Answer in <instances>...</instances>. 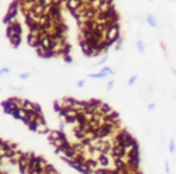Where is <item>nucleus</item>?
Instances as JSON below:
<instances>
[{
    "instance_id": "1",
    "label": "nucleus",
    "mask_w": 176,
    "mask_h": 174,
    "mask_svg": "<svg viewBox=\"0 0 176 174\" xmlns=\"http://www.w3.org/2000/svg\"><path fill=\"white\" fill-rule=\"evenodd\" d=\"M119 38H120L119 24H117V23L109 24V25H108V29H107V33H105V39L113 44V43H115Z\"/></svg>"
},
{
    "instance_id": "2",
    "label": "nucleus",
    "mask_w": 176,
    "mask_h": 174,
    "mask_svg": "<svg viewBox=\"0 0 176 174\" xmlns=\"http://www.w3.org/2000/svg\"><path fill=\"white\" fill-rule=\"evenodd\" d=\"M19 5H20V4H19V0H14V1L10 5V7H8V10H7V15L11 17L12 23H14V19H16V17H17V14H18V6H19Z\"/></svg>"
},
{
    "instance_id": "3",
    "label": "nucleus",
    "mask_w": 176,
    "mask_h": 174,
    "mask_svg": "<svg viewBox=\"0 0 176 174\" xmlns=\"http://www.w3.org/2000/svg\"><path fill=\"white\" fill-rule=\"evenodd\" d=\"M110 154H107V153H101V155L98 156V162H99V166L101 167H104V168H108L111 163V160H110Z\"/></svg>"
},
{
    "instance_id": "4",
    "label": "nucleus",
    "mask_w": 176,
    "mask_h": 174,
    "mask_svg": "<svg viewBox=\"0 0 176 174\" xmlns=\"http://www.w3.org/2000/svg\"><path fill=\"white\" fill-rule=\"evenodd\" d=\"M18 167H19V172L20 173H26V169L29 168V159H26L24 155L20 156L18 159Z\"/></svg>"
},
{
    "instance_id": "5",
    "label": "nucleus",
    "mask_w": 176,
    "mask_h": 174,
    "mask_svg": "<svg viewBox=\"0 0 176 174\" xmlns=\"http://www.w3.org/2000/svg\"><path fill=\"white\" fill-rule=\"evenodd\" d=\"M85 164H86V167H87V168H90L91 170H93V169H97V168H98L99 162H98V160H97V159L87 157V160H86ZM93 172H95V170H93Z\"/></svg>"
},
{
    "instance_id": "6",
    "label": "nucleus",
    "mask_w": 176,
    "mask_h": 174,
    "mask_svg": "<svg viewBox=\"0 0 176 174\" xmlns=\"http://www.w3.org/2000/svg\"><path fill=\"white\" fill-rule=\"evenodd\" d=\"M10 42H11V44H12L14 48H17V46L20 44V42H22V37H20V35H19V33H14V35L10 38Z\"/></svg>"
},
{
    "instance_id": "7",
    "label": "nucleus",
    "mask_w": 176,
    "mask_h": 174,
    "mask_svg": "<svg viewBox=\"0 0 176 174\" xmlns=\"http://www.w3.org/2000/svg\"><path fill=\"white\" fill-rule=\"evenodd\" d=\"M80 4H81L80 0H67L66 6H67L68 10H75V8H78V6Z\"/></svg>"
},
{
    "instance_id": "8",
    "label": "nucleus",
    "mask_w": 176,
    "mask_h": 174,
    "mask_svg": "<svg viewBox=\"0 0 176 174\" xmlns=\"http://www.w3.org/2000/svg\"><path fill=\"white\" fill-rule=\"evenodd\" d=\"M28 128H29V130L30 131H32V132H36V131H38V128H40V124L34 119V120H31L29 124H28Z\"/></svg>"
},
{
    "instance_id": "9",
    "label": "nucleus",
    "mask_w": 176,
    "mask_h": 174,
    "mask_svg": "<svg viewBox=\"0 0 176 174\" xmlns=\"http://www.w3.org/2000/svg\"><path fill=\"white\" fill-rule=\"evenodd\" d=\"M108 75H110V74H108V73H105V72H99V73H97V74H90L89 75V77H92V79H105Z\"/></svg>"
},
{
    "instance_id": "10",
    "label": "nucleus",
    "mask_w": 176,
    "mask_h": 174,
    "mask_svg": "<svg viewBox=\"0 0 176 174\" xmlns=\"http://www.w3.org/2000/svg\"><path fill=\"white\" fill-rule=\"evenodd\" d=\"M146 20H147V23H148V25H150L151 27H156V26H157V20H156V18H154L152 14H148Z\"/></svg>"
},
{
    "instance_id": "11",
    "label": "nucleus",
    "mask_w": 176,
    "mask_h": 174,
    "mask_svg": "<svg viewBox=\"0 0 176 174\" xmlns=\"http://www.w3.org/2000/svg\"><path fill=\"white\" fill-rule=\"evenodd\" d=\"M11 25L13 26L14 33H19V35H22V26H20L19 23H11Z\"/></svg>"
},
{
    "instance_id": "12",
    "label": "nucleus",
    "mask_w": 176,
    "mask_h": 174,
    "mask_svg": "<svg viewBox=\"0 0 176 174\" xmlns=\"http://www.w3.org/2000/svg\"><path fill=\"white\" fill-rule=\"evenodd\" d=\"M13 35H14V30H13V26L10 24V25L7 26V29H6V36H7L8 38H11Z\"/></svg>"
},
{
    "instance_id": "13",
    "label": "nucleus",
    "mask_w": 176,
    "mask_h": 174,
    "mask_svg": "<svg viewBox=\"0 0 176 174\" xmlns=\"http://www.w3.org/2000/svg\"><path fill=\"white\" fill-rule=\"evenodd\" d=\"M136 50L139 52H144L145 51V45H144V42L142 41H138L136 42Z\"/></svg>"
},
{
    "instance_id": "14",
    "label": "nucleus",
    "mask_w": 176,
    "mask_h": 174,
    "mask_svg": "<svg viewBox=\"0 0 176 174\" xmlns=\"http://www.w3.org/2000/svg\"><path fill=\"white\" fill-rule=\"evenodd\" d=\"M65 120H66V123H68V124H74V123H77L75 116H66V117H65Z\"/></svg>"
},
{
    "instance_id": "15",
    "label": "nucleus",
    "mask_w": 176,
    "mask_h": 174,
    "mask_svg": "<svg viewBox=\"0 0 176 174\" xmlns=\"http://www.w3.org/2000/svg\"><path fill=\"white\" fill-rule=\"evenodd\" d=\"M44 170H45V173H57V170H56V169H55L51 164H49V163H47V164H45Z\"/></svg>"
},
{
    "instance_id": "16",
    "label": "nucleus",
    "mask_w": 176,
    "mask_h": 174,
    "mask_svg": "<svg viewBox=\"0 0 176 174\" xmlns=\"http://www.w3.org/2000/svg\"><path fill=\"white\" fill-rule=\"evenodd\" d=\"M136 80H138V76H136V75H132V76L129 77V80H128V86H133V85L135 83Z\"/></svg>"
},
{
    "instance_id": "17",
    "label": "nucleus",
    "mask_w": 176,
    "mask_h": 174,
    "mask_svg": "<svg viewBox=\"0 0 176 174\" xmlns=\"http://www.w3.org/2000/svg\"><path fill=\"white\" fill-rule=\"evenodd\" d=\"M57 138H60L62 141H66V135L63 133V130H59L57 131Z\"/></svg>"
},
{
    "instance_id": "18",
    "label": "nucleus",
    "mask_w": 176,
    "mask_h": 174,
    "mask_svg": "<svg viewBox=\"0 0 176 174\" xmlns=\"http://www.w3.org/2000/svg\"><path fill=\"white\" fill-rule=\"evenodd\" d=\"M114 85H115V81L114 80H110L108 82V85H107V91H111L114 88Z\"/></svg>"
},
{
    "instance_id": "19",
    "label": "nucleus",
    "mask_w": 176,
    "mask_h": 174,
    "mask_svg": "<svg viewBox=\"0 0 176 174\" xmlns=\"http://www.w3.org/2000/svg\"><path fill=\"white\" fill-rule=\"evenodd\" d=\"M62 108V106L60 105V102L59 101H56V102H54V110H55V112H60V110Z\"/></svg>"
},
{
    "instance_id": "20",
    "label": "nucleus",
    "mask_w": 176,
    "mask_h": 174,
    "mask_svg": "<svg viewBox=\"0 0 176 174\" xmlns=\"http://www.w3.org/2000/svg\"><path fill=\"white\" fill-rule=\"evenodd\" d=\"M34 110L36 111L37 114H42V110H41V107H40L38 104H34Z\"/></svg>"
},
{
    "instance_id": "21",
    "label": "nucleus",
    "mask_w": 176,
    "mask_h": 174,
    "mask_svg": "<svg viewBox=\"0 0 176 174\" xmlns=\"http://www.w3.org/2000/svg\"><path fill=\"white\" fill-rule=\"evenodd\" d=\"M169 150H170V153H174L175 151V142L171 139L170 141V143H169Z\"/></svg>"
},
{
    "instance_id": "22",
    "label": "nucleus",
    "mask_w": 176,
    "mask_h": 174,
    "mask_svg": "<svg viewBox=\"0 0 176 174\" xmlns=\"http://www.w3.org/2000/svg\"><path fill=\"white\" fill-rule=\"evenodd\" d=\"M10 73V69L8 68H6V67H4V68H1L0 69V76L1 75H4V74H8Z\"/></svg>"
},
{
    "instance_id": "23",
    "label": "nucleus",
    "mask_w": 176,
    "mask_h": 174,
    "mask_svg": "<svg viewBox=\"0 0 176 174\" xmlns=\"http://www.w3.org/2000/svg\"><path fill=\"white\" fill-rule=\"evenodd\" d=\"M29 76H30V74H29V73H23V74H20V75H19V77H20L22 80H26Z\"/></svg>"
},
{
    "instance_id": "24",
    "label": "nucleus",
    "mask_w": 176,
    "mask_h": 174,
    "mask_svg": "<svg viewBox=\"0 0 176 174\" xmlns=\"http://www.w3.org/2000/svg\"><path fill=\"white\" fill-rule=\"evenodd\" d=\"M84 85H85V80H79V81L77 82V87H79V88L84 87Z\"/></svg>"
},
{
    "instance_id": "25",
    "label": "nucleus",
    "mask_w": 176,
    "mask_h": 174,
    "mask_svg": "<svg viewBox=\"0 0 176 174\" xmlns=\"http://www.w3.org/2000/svg\"><path fill=\"white\" fill-rule=\"evenodd\" d=\"M107 61H108V56H104V57H103V58H102V60H101L97 64H103V63H104V62H107Z\"/></svg>"
},
{
    "instance_id": "26",
    "label": "nucleus",
    "mask_w": 176,
    "mask_h": 174,
    "mask_svg": "<svg viewBox=\"0 0 176 174\" xmlns=\"http://www.w3.org/2000/svg\"><path fill=\"white\" fill-rule=\"evenodd\" d=\"M17 148H18V144H17V143H11V149L16 150Z\"/></svg>"
},
{
    "instance_id": "27",
    "label": "nucleus",
    "mask_w": 176,
    "mask_h": 174,
    "mask_svg": "<svg viewBox=\"0 0 176 174\" xmlns=\"http://www.w3.org/2000/svg\"><path fill=\"white\" fill-rule=\"evenodd\" d=\"M63 58H65V61H66V62H71V61H72V60H71V57H69L68 55H65V57H63Z\"/></svg>"
},
{
    "instance_id": "28",
    "label": "nucleus",
    "mask_w": 176,
    "mask_h": 174,
    "mask_svg": "<svg viewBox=\"0 0 176 174\" xmlns=\"http://www.w3.org/2000/svg\"><path fill=\"white\" fill-rule=\"evenodd\" d=\"M147 108H148V110H150V111H152V110H153V108H154V104H150V105H148V106H147Z\"/></svg>"
},
{
    "instance_id": "29",
    "label": "nucleus",
    "mask_w": 176,
    "mask_h": 174,
    "mask_svg": "<svg viewBox=\"0 0 176 174\" xmlns=\"http://www.w3.org/2000/svg\"><path fill=\"white\" fill-rule=\"evenodd\" d=\"M63 128H65V124L61 123V124H60V130H63Z\"/></svg>"
},
{
    "instance_id": "30",
    "label": "nucleus",
    "mask_w": 176,
    "mask_h": 174,
    "mask_svg": "<svg viewBox=\"0 0 176 174\" xmlns=\"http://www.w3.org/2000/svg\"><path fill=\"white\" fill-rule=\"evenodd\" d=\"M2 142H4V141H2V139H1V138H0V147H1V145H2Z\"/></svg>"
},
{
    "instance_id": "31",
    "label": "nucleus",
    "mask_w": 176,
    "mask_h": 174,
    "mask_svg": "<svg viewBox=\"0 0 176 174\" xmlns=\"http://www.w3.org/2000/svg\"><path fill=\"white\" fill-rule=\"evenodd\" d=\"M1 163H2V162H1V160H0V164H1Z\"/></svg>"
},
{
    "instance_id": "32",
    "label": "nucleus",
    "mask_w": 176,
    "mask_h": 174,
    "mask_svg": "<svg viewBox=\"0 0 176 174\" xmlns=\"http://www.w3.org/2000/svg\"><path fill=\"white\" fill-rule=\"evenodd\" d=\"M1 173H2V172H1V170H0V174H1Z\"/></svg>"
},
{
    "instance_id": "33",
    "label": "nucleus",
    "mask_w": 176,
    "mask_h": 174,
    "mask_svg": "<svg viewBox=\"0 0 176 174\" xmlns=\"http://www.w3.org/2000/svg\"><path fill=\"white\" fill-rule=\"evenodd\" d=\"M170 1H175V0H170Z\"/></svg>"
},
{
    "instance_id": "34",
    "label": "nucleus",
    "mask_w": 176,
    "mask_h": 174,
    "mask_svg": "<svg viewBox=\"0 0 176 174\" xmlns=\"http://www.w3.org/2000/svg\"><path fill=\"white\" fill-rule=\"evenodd\" d=\"M0 92H1V88H0Z\"/></svg>"
},
{
    "instance_id": "35",
    "label": "nucleus",
    "mask_w": 176,
    "mask_h": 174,
    "mask_svg": "<svg viewBox=\"0 0 176 174\" xmlns=\"http://www.w3.org/2000/svg\"><path fill=\"white\" fill-rule=\"evenodd\" d=\"M150 1H153V0H150Z\"/></svg>"
}]
</instances>
